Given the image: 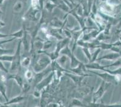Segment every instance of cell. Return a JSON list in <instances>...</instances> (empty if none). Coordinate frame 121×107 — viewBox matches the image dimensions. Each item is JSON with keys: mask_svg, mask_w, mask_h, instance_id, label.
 <instances>
[{"mask_svg": "<svg viewBox=\"0 0 121 107\" xmlns=\"http://www.w3.org/2000/svg\"><path fill=\"white\" fill-rule=\"evenodd\" d=\"M22 45V41L21 39H19L18 43L17 51L14 55V58L13 61L11 63V66L9 70V73H18V72L20 69L21 67V47Z\"/></svg>", "mask_w": 121, "mask_h": 107, "instance_id": "6da1fadb", "label": "cell"}, {"mask_svg": "<svg viewBox=\"0 0 121 107\" xmlns=\"http://www.w3.org/2000/svg\"><path fill=\"white\" fill-rule=\"evenodd\" d=\"M41 54L43 55L39 58L33 67L35 73L41 72L47 69V67L51 64L52 61L51 58L48 55H45L44 54Z\"/></svg>", "mask_w": 121, "mask_h": 107, "instance_id": "7a4b0ae2", "label": "cell"}, {"mask_svg": "<svg viewBox=\"0 0 121 107\" xmlns=\"http://www.w3.org/2000/svg\"><path fill=\"white\" fill-rule=\"evenodd\" d=\"M90 72H91L93 74L96 75L98 76H99L100 78L102 80V81H105V82H107V83H110V84H117L119 82L120 78L119 75H113L111 74L110 73L107 72H95L93 70H88Z\"/></svg>", "mask_w": 121, "mask_h": 107, "instance_id": "3957f363", "label": "cell"}, {"mask_svg": "<svg viewBox=\"0 0 121 107\" xmlns=\"http://www.w3.org/2000/svg\"><path fill=\"white\" fill-rule=\"evenodd\" d=\"M107 84L108 83L102 81L99 88L94 93L93 97V103H96L97 102L104 96L107 90Z\"/></svg>", "mask_w": 121, "mask_h": 107, "instance_id": "277c9868", "label": "cell"}, {"mask_svg": "<svg viewBox=\"0 0 121 107\" xmlns=\"http://www.w3.org/2000/svg\"><path fill=\"white\" fill-rule=\"evenodd\" d=\"M54 75V71H52L49 74L47 75L40 82H39L38 84H36V90L39 91H41L42 89L47 87L48 84L52 82L53 79V77Z\"/></svg>", "mask_w": 121, "mask_h": 107, "instance_id": "5b68a950", "label": "cell"}, {"mask_svg": "<svg viewBox=\"0 0 121 107\" xmlns=\"http://www.w3.org/2000/svg\"><path fill=\"white\" fill-rule=\"evenodd\" d=\"M53 71L52 67H50V68H47L43 71L39 73H35L36 75L34 76V81H35V85L38 84L39 82H40L43 79L45 78V76L49 74L50 73Z\"/></svg>", "mask_w": 121, "mask_h": 107, "instance_id": "8992f818", "label": "cell"}, {"mask_svg": "<svg viewBox=\"0 0 121 107\" xmlns=\"http://www.w3.org/2000/svg\"><path fill=\"white\" fill-rule=\"evenodd\" d=\"M121 54L119 52H113L111 53H109L108 54H105V55H103L101 57L98 58L96 60V61H99L100 60H110V61H114L116 60V59L121 57Z\"/></svg>", "mask_w": 121, "mask_h": 107, "instance_id": "52a82bcc", "label": "cell"}, {"mask_svg": "<svg viewBox=\"0 0 121 107\" xmlns=\"http://www.w3.org/2000/svg\"><path fill=\"white\" fill-rule=\"evenodd\" d=\"M85 66L88 70H96L104 72L105 69V66H102L99 63L95 61L89 62L88 64H85Z\"/></svg>", "mask_w": 121, "mask_h": 107, "instance_id": "ba28073f", "label": "cell"}, {"mask_svg": "<svg viewBox=\"0 0 121 107\" xmlns=\"http://www.w3.org/2000/svg\"><path fill=\"white\" fill-rule=\"evenodd\" d=\"M64 75L67 76L68 77L72 79L75 84H78V85H80L82 81L84 79V77L85 76H81V75H73V73H71V72H64Z\"/></svg>", "mask_w": 121, "mask_h": 107, "instance_id": "9c48e42d", "label": "cell"}, {"mask_svg": "<svg viewBox=\"0 0 121 107\" xmlns=\"http://www.w3.org/2000/svg\"><path fill=\"white\" fill-rule=\"evenodd\" d=\"M26 99V98L25 96L19 95V96H17L16 97L12 98L10 100H9L8 101L6 102L5 103H3V107H8V105H10L18 103L19 102H23Z\"/></svg>", "mask_w": 121, "mask_h": 107, "instance_id": "30bf717a", "label": "cell"}, {"mask_svg": "<svg viewBox=\"0 0 121 107\" xmlns=\"http://www.w3.org/2000/svg\"><path fill=\"white\" fill-rule=\"evenodd\" d=\"M70 38L67 37V38H63L62 40H60L58 43H57L56 47V50H55V51L56 53L60 54V51L63 49L67 45H69V41H70Z\"/></svg>", "mask_w": 121, "mask_h": 107, "instance_id": "8fae6325", "label": "cell"}, {"mask_svg": "<svg viewBox=\"0 0 121 107\" xmlns=\"http://www.w3.org/2000/svg\"><path fill=\"white\" fill-rule=\"evenodd\" d=\"M8 76H7V80H10V79H13V80H15L16 82L17 83L18 85H19L20 87H22V85H23L24 81L22 80V77L20 75L18 74V73H8Z\"/></svg>", "mask_w": 121, "mask_h": 107, "instance_id": "7c38bea8", "label": "cell"}, {"mask_svg": "<svg viewBox=\"0 0 121 107\" xmlns=\"http://www.w3.org/2000/svg\"><path fill=\"white\" fill-rule=\"evenodd\" d=\"M62 28H53L52 29L50 30V34L53 37H55L59 40L63 39L62 34Z\"/></svg>", "mask_w": 121, "mask_h": 107, "instance_id": "4fadbf2b", "label": "cell"}, {"mask_svg": "<svg viewBox=\"0 0 121 107\" xmlns=\"http://www.w3.org/2000/svg\"><path fill=\"white\" fill-rule=\"evenodd\" d=\"M38 11V9H35V8L32 7L31 10L27 13L26 17L27 18V19L31 21H36L38 20V19L36 18V14Z\"/></svg>", "mask_w": 121, "mask_h": 107, "instance_id": "5bb4252c", "label": "cell"}, {"mask_svg": "<svg viewBox=\"0 0 121 107\" xmlns=\"http://www.w3.org/2000/svg\"><path fill=\"white\" fill-rule=\"evenodd\" d=\"M21 41H22V44L24 45V50L29 51L30 50V43H29V38H27V32L25 29H24V36L21 38Z\"/></svg>", "mask_w": 121, "mask_h": 107, "instance_id": "9a60e30c", "label": "cell"}, {"mask_svg": "<svg viewBox=\"0 0 121 107\" xmlns=\"http://www.w3.org/2000/svg\"><path fill=\"white\" fill-rule=\"evenodd\" d=\"M0 93L4 98L6 99V101H8L9 99L6 95V85L5 84V81H3L0 78Z\"/></svg>", "mask_w": 121, "mask_h": 107, "instance_id": "2e32d148", "label": "cell"}, {"mask_svg": "<svg viewBox=\"0 0 121 107\" xmlns=\"http://www.w3.org/2000/svg\"><path fill=\"white\" fill-rule=\"evenodd\" d=\"M69 58L70 59V67L71 68H75L82 63L76 57L73 53L70 55Z\"/></svg>", "mask_w": 121, "mask_h": 107, "instance_id": "e0dca14e", "label": "cell"}, {"mask_svg": "<svg viewBox=\"0 0 121 107\" xmlns=\"http://www.w3.org/2000/svg\"><path fill=\"white\" fill-rule=\"evenodd\" d=\"M25 78L26 79L27 81L28 82H32V80L34 79V74H33V72L30 69H27V70L24 73Z\"/></svg>", "mask_w": 121, "mask_h": 107, "instance_id": "ac0fdd59", "label": "cell"}, {"mask_svg": "<svg viewBox=\"0 0 121 107\" xmlns=\"http://www.w3.org/2000/svg\"><path fill=\"white\" fill-rule=\"evenodd\" d=\"M10 34L11 37H15V38L21 39L24 36V28L21 29V30H19L15 33H12V34Z\"/></svg>", "mask_w": 121, "mask_h": 107, "instance_id": "d6986e66", "label": "cell"}, {"mask_svg": "<svg viewBox=\"0 0 121 107\" xmlns=\"http://www.w3.org/2000/svg\"><path fill=\"white\" fill-rule=\"evenodd\" d=\"M50 25L53 28H62V26H63V23L58 19H55L50 22Z\"/></svg>", "mask_w": 121, "mask_h": 107, "instance_id": "ffe728a7", "label": "cell"}, {"mask_svg": "<svg viewBox=\"0 0 121 107\" xmlns=\"http://www.w3.org/2000/svg\"><path fill=\"white\" fill-rule=\"evenodd\" d=\"M30 63H31V57H24L21 59V67H28L30 66Z\"/></svg>", "mask_w": 121, "mask_h": 107, "instance_id": "44dd1931", "label": "cell"}, {"mask_svg": "<svg viewBox=\"0 0 121 107\" xmlns=\"http://www.w3.org/2000/svg\"><path fill=\"white\" fill-rule=\"evenodd\" d=\"M68 57L65 55H62V56L59 57L57 58L56 61L59 63V65L60 66H62V67H64V65L66 63V61L68 60Z\"/></svg>", "mask_w": 121, "mask_h": 107, "instance_id": "7402d4cb", "label": "cell"}, {"mask_svg": "<svg viewBox=\"0 0 121 107\" xmlns=\"http://www.w3.org/2000/svg\"><path fill=\"white\" fill-rule=\"evenodd\" d=\"M22 7H23L22 3L21 1H17L13 6V11L16 13H19L22 10Z\"/></svg>", "mask_w": 121, "mask_h": 107, "instance_id": "603a6c76", "label": "cell"}, {"mask_svg": "<svg viewBox=\"0 0 121 107\" xmlns=\"http://www.w3.org/2000/svg\"><path fill=\"white\" fill-rule=\"evenodd\" d=\"M14 58V55H9V54H6V55H0V60L2 61H7L10 62L13 61Z\"/></svg>", "mask_w": 121, "mask_h": 107, "instance_id": "cb8c5ba5", "label": "cell"}, {"mask_svg": "<svg viewBox=\"0 0 121 107\" xmlns=\"http://www.w3.org/2000/svg\"><path fill=\"white\" fill-rule=\"evenodd\" d=\"M105 68H108L110 67H121V57L114 60L113 63L109 65H106L105 66Z\"/></svg>", "mask_w": 121, "mask_h": 107, "instance_id": "d4e9b609", "label": "cell"}, {"mask_svg": "<svg viewBox=\"0 0 121 107\" xmlns=\"http://www.w3.org/2000/svg\"><path fill=\"white\" fill-rule=\"evenodd\" d=\"M104 72H107L110 73L111 74L113 75H121V67H118L117 69H114L113 70H110L109 69L105 68L104 70Z\"/></svg>", "mask_w": 121, "mask_h": 107, "instance_id": "484cf974", "label": "cell"}, {"mask_svg": "<svg viewBox=\"0 0 121 107\" xmlns=\"http://www.w3.org/2000/svg\"><path fill=\"white\" fill-rule=\"evenodd\" d=\"M82 51L84 52V54H85V55L86 56V57L87 58V59L88 60L89 62L91 61V58H92V55H91V54L90 52L89 48H82Z\"/></svg>", "mask_w": 121, "mask_h": 107, "instance_id": "4316f807", "label": "cell"}, {"mask_svg": "<svg viewBox=\"0 0 121 107\" xmlns=\"http://www.w3.org/2000/svg\"><path fill=\"white\" fill-rule=\"evenodd\" d=\"M71 107H84V105L82 103L81 100H78L77 99H74L72 100V103L70 104Z\"/></svg>", "mask_w": 121, "mask_h": 107, "instance_id": "83f0119b", "label": "cell"}, {"mask_svg": "<svg viewBox=\"0 0 121 107\" xmlns=\"http://www.w3.org/2000/svg\"><path fill=\"white\" fill-rule=\"evenodd\" d=\"M100 50H101V49H100V48H97V50L95 51V52H93V54H91V55H92V58H91V61H90V62L96 61V60H97V58H98V54H99V52H100Z\"/></svg>", "mask_w": 121, "mask_h": 107, "instance_id": "f1b7e54d", "label": "cell"}, {"mask_svg": "<svg viewBox=\"0 0 121 107\" xmlns=\"http://www.w3.org/2000/svg\"><path fill=\"white\" fill-rule=\"evenodd\" d=\"M53 43L51 40H47L46 41H45L44 42V45H43V50H45L47 51V50H48L50 48H51V46H52Z\"/></svg>", "mask_w": 121, "mask_h": 107, "instance_id": "f546056e", "label": "cell"}, {"mask_svg": "<svg viewBox=\"0 0 121 107\" xmlns=\"http://www.w3.org/2000/svg\"><path fill=\"white\" fill-rule=\"evenodd\" d=\"M13 52V50H5V49H3V48H1V47H0V55L9 54L10 53H12Z\"/></svg>", "mask_w": 121, "mask_h": 107, "instance_id": "4dcf8cb0", "label": "cell"}, {"mask_svg": "<svg viewBox=\"0 0 121 107\" xmlns=\"http://www.w3.org/2000/svg\"><path fill=\"white\" fill-rule=\"evenodd\" d=\"M21 88L24 93H27V92H29L30 89V85L29 84V82H24Z\"/></svg>", "mask_w": 121, "mask_h": 107, "instance_id": "1f68e13d", "label": "cell"}, {"mask_svg": "<svg viewBox=\"0 0 121 107\" xmlns=\"http://www.w3.org/2000/svg\"><path fill=\"white\" fill-rule=\"evenodd\" d=\"M0 70L2 72H4L6 73H7L8 74L9 73V70L5 67V66L4 65V64L3 63L2 61L0 60Z\"/></svg>", "mask_w": 121, "mask_h": 107, "instance_id": "d6a6232c", "label": "cell"}, {"mask_svg": "<svg viewBox=\"0 0 121 107\" xmlns=\"http://www.w3.org/2000/svg\"><path fill=\"white\" fill-rule=\"evenodd\" d=\"M55 7V5H53V4H50V3H47L46 5H45V8L47 9V10H48V11L51 12L53 10V8Z\"/></svg>", "mask_w": 121, "mask_h": 107, "instance_id": "836d02e7", "label": "cell"}, {"mask_svg": "<svg viewBox=\"0 0 121 107\" xmlns=\"http://www.w3.org/2000/svg\"><path fill=\"white\" fill-rule=\"evenodd\" d=\"M8 37H10V34H7L0 33V39L4 38H8Z\"/></svg>", "mask_w": 121, "mask_h": 107, "instance_id": "e575fe53", "label": "cell"}, {"mask_svg": "<svg viewBox=\"0 0 121 107\" xmlns=\"http://www.w3.org/2000/svg\"><path fill=\"white\" fill-rule=\"evenodd\" d=\"M33 96L35 97V98H39L40 97V93H39V90H36L35 91L34 93H33Z\"/></svg>", "mask_w": 121, "mask_h": 107, "instance_id": "d590c367", "label": "cell"}, {"mask_svg": "<svg viewBox=\"0 0 121 107\" xmlns=\"http://www.w3.org/2000/svg\"><path fill=\"white\" fill-rule=\"evenodd\" d=\"M108 106H112V107H121V103H112V104L108 105Z\"/></svg>", "mask_w": 121, "mask_h": 107, "instance_id": "8d00e7d4", "label": "cell"}, {"mask_svg": "<svg viewBox=\"0 0 121 107\" xmlns=\"http://www.w3.org/2000/svg\"><path fill=\"white\" fill-rule=\"evenodd\" d=\"M59 105L58 103H50L48 105V107H58Z\"/></svg>", "mask_w": 121, "mask_h": 107, "instance_id": "74e56055", "label": "cell"}, {"mask_svg": "<svg viewBox=\"0 0 121 107\" xmlns=\"http://www.w3.org/2000/svg\"><path fill=\"white\" fill-rule=\"evenodd\" d=\"M5 26H6V23H4L3 21H2L1 20H0V28L4 27Z\"/></svg>", "mask_w": 121, "mask_h": 107, "instance_id": "f35d334b", "label": "cell"}, {"mask_svg": "<svg viewBox=\"0 0 121 107\" xmlns=\"http://www.w3.org/2000/svg\"><path fill=\"white\" fill-rule=\"evenodd\" d=\"M4 0H0V4H1L2 3H3V1H4Z\"/></svg>", "mask_w": 121, "mask_h": 107, "instance_id": "ab89813d", "label": "cell"}, {"mask_svg": "<svg viewBox=\"0 0 121 107\" xmlns=\"http://www.w3.org/2000/svg\"><path fill=\"white\" fill-rule=\"evenodd\" d=\"M3 107V103H0V107Z\"/></svg>", "mask_w": 121, "mask_h": 107, "instance_id": "60d3db41", "label": "cell"}, {"mask_svg": "<svg viewBox=\"0 0 121 107\" xmlns=\"http://www.w3.org/2000/svg\"><path fill=\"white\" fill-rule=\"evenodd\" d=\"M1 13H2V11H1V10H0V14H1Z\"/></svg>", "mask_w": 121, "mask_h": 107, "instance_id": "b9f144b4", "label": "cell"}]
</instances>
